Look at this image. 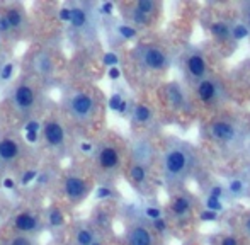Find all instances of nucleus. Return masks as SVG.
Returning <instances> with one entry per match:
<instances>
[{
    "label": "nucleus",
    "instance_id": "nucleus-1",
    "mask_svg": "<svg viewBox=\"0 0 250 245\" xmlns=\"http://www.w3.org/2000/svg\"><path fill=\"white\" fill-rule=\"evenodd\" d=\"M198 165V152L188 142L172 138L165 145L162 155V176L167 185H181L194 172Z\"/></svg>",
    "mask_w": 250,
    "mask_h": 245
},
{
    "label": "nucleus",
    "instance_id": "nucleus-2",
    "mask_svg": "<svg viewBox=\"0 0 250 245\" xmlns=\"http://www.w3.org/2000/svg\"><path fill=\"white\" fill-rule=\"evenodd\" d=\"M206 136L211 142L218 143L221 146H231L240 145L244 142V129L237 121L231 120H214L208 124Z\"/></svg>",
    "mask_w": 250,
    "mask_h": 245
},
{
    "label": "nucleus",
    "instance_id": "nucleus-3",
    "mask_svg": "<svg viewBox=\"0 0 250 245\" xmlns=\"http://www.w3.org/2000/svg\"><path fill=\"white\" fill-rule=\"evenodd\" d=\"M133 58L136 60L140 68L146 70V72H165L170 66L168 53L157 44H138L133 50Z\"/></svg>",
    "mask_w": 250,
    "mask_h": 245
},
{
    "label": "nucleus",
    "instance_id": "nucleus-4",
    "mask_svg": "<svg viewBox=\"0 0 250 245\" xmlns=\"http://www.w3.org/2000/svg\"><path fill=\"white\" fill-rule=\"evenodd\" d=\"M97 109H99L97 99L94 97V94L87 92V90H75L66 97V111L79 122L92 121L97 114Z\"/></svg>",
    "mask_w": 250,
    "mask_h": 245
},
{
    "label": "nucleus",
    "instance_id": "nucleus-5",
    "mask_svg": "<svg viewBox=\"0 0 250 245\" xmlns=\"http://www.w3.org/2000/svg\"><path fill=\"white\" fill-rule=\"evenodd\" d=\"M182 70L189 77L192 83H198L204 77H208V63L203 51L198 48H189L182 55Z\"/></svg>",
    "mask_w": 250,
    "mask_h": 245
},
{
    "label": "nucleus",
    "instance_id": "nucleus-6",
    "mask_svg": "<svg viewBox=\"0 0 250 245\" xmlns=\"http://www.w3.org/2000/svg\"><path fill=\"white\" fill-rule=\"evenodd\" d=\"M194 94L201 102H204V104H218L220 101H223V97H225V90H223L221 82L209 75L204 77L201 82L196 83Z\"/></svg>",
    "mask_w": 250,
    "mask_h": 245
},
{
    "label": "nucleus",
    "instance_id": "nucleus-7",
    "mask_svg": "<svg viewBox=\"0 0 250 245\" xmlns=\"http://www.w3.org/2000/svg\"><path fill=\"white\" fill-rule=\"evenodd\" d=\"M90 183L83 176L79 174H68L63 181V194L68 201L80 203L89 196Z\"/></svg>",
    "mask_w": 250,
    "mask_h": 245
},
{
    "label": "nucleus",
    "instance_id": "nucleus-8",
    "mask_svg": "<svg viewBox=\"0 0 250 245\" xmlns=\"http://www.w3.org/2000/svg\"><path fill=\"white\" fill-rule=\"evenodd\" d=\"M94 153H96V163L104 172H116L121 167V152L114 143H102Z\"/></svg>",
    "mask_w": 250,
    "mask_h": 245
},
{
    "label": "nucleus",
    "instance_id": "nucleus-9",
    "mask_svg": "<svg viewBox=\"0 0 250 245\" xmlns=\"http://www.w3.org/2000/svg\"><path fill=\"white\" fill-rule=\"evenodd\" d=\"M36 90L31 83L21 82L12 90V104L19 113H29L36 104Z\"/></svg>",
    "mask_w": 250,
    "mask_h": 245
},
{
    "label": "nucleus",
    "instance_id": "nucleus-10",
    "mask_svg": "<svg viewBox=\"0 0 250 245\" xmlns=\"http://www.w3.org/2000/svg\"><path fill=\"white\" fill-rule=\"evenodd\" d=\"M125 240L126 245H155L153 230H151L150 223L146 225L143 222H133L126 228Z\"/></svg>",
    "mask_w": 250,
    "mask_h": 245
},
{
    "label": "nucleus",
    "instance_id": "nucleus-11",
    "mask_svg": "<svg viewBox=\"0 0 250 245\" xmlns=\"http://www.w3.org/2000/svg\"><path fill=\"white\" fill-rule=\"evenodd\" d=\"M41 129H43L41 136H43V140L46 142L48 146H51V148H62V146L65 145L66 131L58 120L44 121V124L41 126Z\"/></svg>",
    "mask_w": 250,
    "mask_h": 245
},
{
    "label": "nucleus",
    "instance_id": "nucleus-12",
    "mask_svg": "<svg viewBox=\"0 0 250 245\" xmlns=\"http://www.w3.org/2000/svg\"><path fill=\"white\" fill-rule=\"evenodd\" d=\"M155 146L148 138H138L133 142L131 145V157L133 162L140 163V165L150 167L155 159Z\"/></svg>",
    "mask_w": 250,
    "mask_h": 245
},
{
    "label": "nucleus",
    "instance_id": "nucleus-13",
    "mask_svg": "<svg viewBox=\"0 0 250 245\" xmlns=\"http://www.w3.org/2000/svg\"><path fill=\"white\" fill-rule=\"evenodd\" d=\"M164 97L167 101V104L174 109H186L189 106L188 94H186L184 87L179 82H170L164 87Z\"/></svg>",
    "mask_w": 250,
    "mask_h": 245
},
{
    "label": "nucleus",
    "instance_id": "nucleus-14",
    "mask_svg": "<svg viewBox=\"0 0 250 245\" xmlns=\"http://www.w3.org/2000/svg\"><path fill=\"white\" fill-rule=\"evenodd\" d=\"M14 230L21 233V235H29V233H34L41 225V220L38 215H34L33 211H22L17 213L14 216Z\"/></svg>",
    "mask_w": 250,
    "mask_h": 245
},
{
    "label": "nucleus",
    "instance_id": "nucleus-15",
    "mask_svg": "<svg viewBox=\"0 0 250 245\" xmlns=\"http://www.w3.org/2000/svg\"><path fill=\"white\" fill-rule=\"evenodd\" d=\"M22 153V146L16 138L10 136H2L0 138V160L3 162H14Z\"/></svg>",
    "mask_w": 250,
    "mask_h": 245
},
{
    "label": "nucleus",
    "instance_id": "nucleus-16",
    "mask_svg": "<svg viewBox=\"0 0 250 245\" xmlns=\"http://www.w3.org/2000/svg\"><path fill=\"white\" fill-rule=\"evenodd\" d=\"M90 22V14L82 5H70V26L75 31H85Z\"/></svg>",
    "mask_w": 250,
    "mask_h": 245
},
{
    "label": "nucleus",
    "instance_id": "nucleus-17",
    "mask_svg": "<svg viewBox=\"0 0 250 245\" xmlns=\"http://www.w3.org/2000/svg\"><path fill=\"white\" fill-rule=\"evenodd\" d=\"M192 208V199L188 194H177L170 201V213L175 218H186Z\"/></svg>",
    "mask_w": 250,
    "mask_h": 245
},
{
    "label": "nucleus",
    "instance_id": "nucleus-18",
    "mask_svg": "<svg viewBox=\"0 0 250 245\" xmlns=\"http://www.w3.org/2000/svg\"><path fill=\"white\" fill-rule=\"evenodd\" d=\"M128 181L135 185V187L142 189L143 185L148 183V167L131 162L128 167Z\"/></svg>",
    "mask_w": 250,
    "mask_h": 245
},
{
    "label": "nucleus",
    "instance_id": "nucleus-19",
    "mask_svg": "<svg viewBox=\"0 0 250 245\" xmlns=\"http://www.w3.org/2000/svg\"><path fill=\"white\" fill-rule=\"evenodd\" d=\"M123 17H125L126 20H128V24H131L133 27H142V26H148L151 22V17L145 16V14H142L140 10L135 9V5H126L123 7Z\"/></svg>",
    "mask_w": 250,
    "mask_h": 245
},
{
    "label": "nucleus",
    "instance_id": "nucleus-20",
    "mask_svg": "<svg viewBox=\"0 0 250 245\" xmlns=\"http://www.w3.org/2000/svg\"><path fill=\"white\" fill-rule=\"evenodd\" d=\"M3 16H5L7 22H9L10 29L12 31H17L24 26L26 22V16H24V10L21 9L19 5H10L3 10Z\"/></svg>",
    "mask_w": 250,
    "mask_h": 245
},
{
    "label": "nucleus",
    "instance_id": "nucleus-21",
    "mask_svg": "<svg viewBox=\"0 0 250 245\" xmlns=\"http://www.w3.org/2000/svg\"><path fill=\"white\" fill-rule=\"evenodd\" d=\"M129 118H131V121L135 122V124L145 126V124H150L151 120H153V111H151V107L146 106V104H135Z\"/></svg>",
    "mask_w": 250,
    "mask_h": 245
},
{
    "label": "nucleus",
    "instance_id": "nucleus-22",
    "mask_svg": "<svg viewBox=\"0 0 250 245\" xmlns=\"http://www.w3.org/2000/svg\"><path fill=\"white\" fill-rule=\"evenodd\" d=\"M209 33L220 41H231V22L216 20L209 26Z\"/></svg>",
    "mask_w": 250,
    "mask_h": 245
},
{
    "label": "nucleus",
    "instance_id": "nucleus-23",
    "mask_svg": "<svg viewBox=\"0 0 250 245\" xmlns=\"http://www.w3.org/2000/svg\"><path fill=\"white\" fill-rule=\"evenodd\" d=\"M34 68L40 75H51L55 72V61L48 53H40L34 58Z\"/></svg>",
    "mask_w": 250,
    "mask_h": 245
},
{
    "label": "nucleus",
    "instance_id": "nucleus-24",
    "mask_svg": "<svg viewBox=\"0 0 250 245\" xmlns=\"http://www.w3.org/2000/svg\"><path fill=\"white\" fill-rule=\"evenodd\" d=\"M46 223L51 226V228H62L66 223L65 213L58 208V206H53V208L48 209L46 213Z\"/></svg>",
    "mask_w": 250,
    "mask_h": 245
},
{
    "label": "nucleus",
    "instance_id": "nucleus-25",
    "mask_svg": "<svg viewBox=\"0 0 250 245\" xmlns=\"http://www.w3.org/2000/svg\"><path fill=\"white\" fill-rule=\"evenodd\" d=\"M96 230L90 226H80L75 232V245H90L96 240Z\"/></svg>",
    "mask_w": 250,
    "mask_h": 245
},
{
    "label": "nucleus",
    "instance_id": "nucleus-26",
    "mask_svg": "<svg viewBox=\"0 0 250 245\" xmlns=\"http://www.w3.org/2000/svg\"><path fill=\"white\" fill-rule=\"evenodd\" d=\"M116 33L121 38L123 41H133L138 38V29L133 27L131 24L128 22H118L116 24Z\"/></svg>",
    "mask_w": 250,
    "mask_h": 245
},
{
    "label": "nucleus",
    "instance_id": "nucleus-27",
    "mask_svg": "<svg viewBox=\"0 0 250 245\" xmlns=\"http://www.w3.org/2000/svg\"><path fill=\"white\" fill-rule=\"evenodd\" d=\"M133 5H135L136 10H140V12L145 14V16H148V17L153 16L158 9V3L155 2V0H136Z\"/></svg>",
    "mask_w": 250,
    "mask_h": 245
},
{
    "label": "nucleus",
    "instance_id": "nucleus-28",
    "mask_svg": "<svg viewBox=\"0 0 250 245\" xmlns=\"http://www.w3.org/2000/svg\"><path fill=\"white\" fill-rule=\"evenodd\" d=\"M250 33L244 22H231V41H242Z\"/></svg>",
    "mask_w": 250,
    "mask_h": 245
},
{
    "label": "nucleus",
    "instance_id": "nucleus-29",
    "mask_svg": "<svg viewBox=\"0 0 250 245\" xmlns=\"http://www.w3.org/2000/svg\"><path fill=\"white\" fill-rule=\"evenodd\" d=\"M94 196H96V199H99V201H107V199L116 198V189L111 187V185H99V187L94 191Z\"/></svg>",
    "mask_w": 250,
    "mask_h": 245
},
{
    "label": "nucleus",
    "instance_id": "nucleus-30",
    "mask_svg": "<svg viewBox=\"0 0 250 245\" xmlns=\"http://www.w3.org/2000/svg\"><path fill=\"white\" fill-rule=\"evenodd\" d=\"M143 216H145L150 223L158 218H164V211H162V208H158V206H145V208H143Z\"/></svg>",
    "mask_w": 250,
    "mask_h": 245
},
{
    "label": "nucleus",
    "instance_id": "nucleus-31",
    "mask_svg": "<svg viewBox=\"0 0 250 245\" xmlns=\"http://www.w3.org/2000/svg\"><path fill=\"white\" fill-rule=\"evenodd\" d=\"M94 223L97 226H101V228H105V226L111 225V215L107 211H104V209H99L96 213V216H94Z\"/></svg>",
    "mask_w": 250,
    "mask_h": 245
},
{
    "label": "nucleus",
    "instance_id": "nucleus-32",
    "mask_svg": "<svg viewBox=\"0 0 250 245\" xmlns=\"http://www.w3.org/2000/svg\"><path fill=\"white\" fill-rule=\"evenodd\" d=\"M204 208H206L208 211L220 213V211H223V203H221L220 199H216V198H211V196H208V198H206V201H204Z\"/></svg>",
    "mask_w": 250,
    "mask_h": 245
},
{
    "label": "nucleus",
    "instance_id": "nucleus-33",
    "mask_svg": "<svg viewBox=\"0 0 250 245\" xmlns=\"http://www.w3.org/2000/svg\"><path fill=\"white\" fill-rule=\"evenodd\" d=\"M14 70H16V63L14 61H9V63H5V65H2V68H0V80H2V82L10 80L14 75Z\"/></svg>",
    "mask_w": 250,
    "mask_h": 245
},
{
    "label": "nucleus",
    "instance_id": "nucleus-34",
    "mask_svg": "<svg viewBox=\"0 0 250 245\" xmlns=\"http://www.w3.org/2000/svg\"><path fill=\"white\" fill-rule=\"evenodd\" d=\"M7 245H36V242H34L29 235H21V233H17V235H14L12 239L7 242Z\"/></svg>",
    "mask_w": 250,
    "mask_h": 245
},
{
    "label": "nucleus",
    "instance_id": "nucleus-35",
    "mask_svg": "<svg viewBox=\"0 0 250 245\" xmlns=\"http://www.w3.org/2000/svg\"><path fill=\"white\" fill-rule=\"evenodd\" d=\"M102 63H104V66H107V68L118 66L119 65V57L114 53V51H107V53L102 55Z\"/></svg>",
    "mask_w": 250,
    "mask_h": 245
},
{
    "label": "nucleus",
    "instance_id": "nucleus-36",
    "mask_svg": "<svg viewBox=\"0 0 250 245\" xmlns=\"http://www.w3.org/2000/svg\"><path fill=\"white\" fill-rule=\"evenodd\" d=\"M208 196H211V198H216V199H223V198H227V187H223V185H220V184H214V185H211L209 187V194Z\"/></svg>",
    "mask_w": 250,
    "mask_h": 245
},
{
    "label": "nucleus",
    "instance_id": "nucleus-37",
    "mask_svg": "<svg viewBox=\"0 0 250 245\" xmlns=\"http://www.w3.org/2000/svg\"><path fill=\"white\" fill-rule=\"evenodd\" d=\"M36 177H38V170L29 169V170H26L22 176H21L19 183L22 184V185H29V184H33V183H36Z\"/></svg>",
    "mask_w": 250,
    "mask_h": 245
},
{
    "label": "nucleus",
    "instance_id": "nucleus-38",
    "mask_svg": "<svg viewBox=\"0 0 250 245\" xmlns=\"http://www.w3.org/2000/svg\"><path fill=\"white\" fill-rule=\"evenodd\" d=\"M150 226H151V230L157 233H165L168 228L167 220L165 218H158V220H155V222H150Z\"/></svg>",
    "mask_w": 250,
    "mask_h": 245
},
{
    "label": "nucleus",
    "instance_id": "nucleus-39",
    "mask_svg": "<svg viewBox=\"0 0 250 245\" xmlns=\"http://www.w3.org/2000/svg\"><path fill=\"white\" fill-rule=\"evenodd\" d=\"M123 99H125V97H123L121 94H119V92H114L111 97H109V101H107L109 109H111L112 113H116V111H118V107H119V104L123 102Z\"/></svg>",
    "mask_w": 250,
    "mask_h": 245
},
{
    "label": "nucleus",
    "instance_id": "nucleus-40",
    "mask_svg": "<svg viewBox=\"0 0 250 245\" xmlns=\"http://www.w3.org/2000/svg\"><path fill=\"white\" fill-rule=\"evenodd\" d=\"M41 122L38 120H29L24 124V131H33V133H41Z\"/></svg>",
    "mask_w": 250,
    "mask_h": 245
},
{
    "label": "nucleus",
    "instance_id": "nucleus-41",
    "mask_svg": "<svg viewBox=\"0 0 250 245\" xmlns=\"http://www.w3.org/2000/svg\"><path fill=\"white\" fill-rule=\"evenodd\" d=\"M114 3L112 2H102L101 3V7H99V10H101V14L102 16H105V17H111L112 14H114Z\"/></svg>",
    "mask_w": 250,
    "mask_h": 245
},
{
    "label": "nucleus",
    "instance_id": "nucleus-42",
    "mask_svg": "<svg viewBox=\"0 0 250 245\" xmlns=\"http://www.w3.org/2000/svg\"><path fill=\"white\" fill-rule=\"evenodd\" d=\"M79 150L83 153V155H92V153L96 152V146H94V143H90V142H82L79 145Z\"/></svg>",
    "mask_w": 250,
    "mask_h": 245
},
{
    "label": "nucleus",
    "instance_id": "nucleus-43",
    "mask_svg": "<svg viewBox=\"0 0 250 245\" xmlns=\"http://www.w3.org/2000/svg\"><path fill=\"white\" fill-rule=\"evenodd\" d=\"M9 33H12V29H10L5 16H3V14H0V36H7Z\"/></svg>",
    "mask_w": 250,
    "mask_h": 245
},
{
    "label": "nucleus",
    "instance_id": "nucleus-44",
    "mask_svg": "<svg viewBox=\"0 0 250 245\" xmlns=\"http://www.w3.org/2000/svg\"><path fill=\"white\" fill-rule=\"evenodd\" d=\"M199 220H201V222H216V220H218V213L204 209V211H201Z\"/></svg>",
    "mask_w": 250,
    "mask_h": 245
},
{
    "label": "nucleus",
    "instance_id": "nucleus-45",
    "mask_svg": "<svg viewBox=\"0 0 250 245\" xmlns=\"http://www.w3.org/2000/svg\"><path fill=\"white\" fill-rule=\"evenodd\" d=\"M24 140H26L27 143H31V145H34V143H38L41 140V133L24 131Z\"/></svg>",
    "mask_w": 250,
    "mask_h": 245
},
{
    "label": "nucleus",
    "instance_id": "nucleus-46",
    "mask_svg": "<svg viewBox=\"0 0 250 245\" xmlns=\"http://www.w3.org/2000/svg\"><path fill=\"white\" fill-rule=\"evenodd\" d=\"M218 245H240L238 239H235L233 235H223L220 237V244Z\"/></svg>",
    "mask_w": 250,
    "mask_h": 245
},
{
    "label": "nucleus",
    "instance_id": "nucleus-47",
    "mask_svg": "<svg viewBox=\"0 0 250 245\" xmlns=\"http://www.w3.org/2000/svg\"><path fill=\"white\" fill-rule=\"evenodd\" d=\"M58 19L62 20V22H70V7L68 5L62 7V9L58 10Z\"/></svg>",
    "mask_w": 250,
    "mask_h": 245
},
{
    "label": "nucleus",
    "instance_id": "nucleus-48",
    "mask_svg": "<svg viewBox=\"0 0 250 245\" xmlns=\"http://www.w3.org/2000/svg\"><path fill=\"white\" fill-rule=\"evenodd\" d=\"M16 179L14 177H3L2 179V187L5 189V191H14L16 189Z\"/></svg>",
    "mask_w": 250,
    "mask_h": 245
},
{
    "label": "nucleus",
    "instance_id": "nucleus-49",
    "mask_svg": "<svg viewBox=\"0 0 250 245\" xmlns=\"http://www.w3.org/2000/svg\"><path fill=\"white\" fill-rule=\"evenodd\" d=\"M107 77L111 80H119V79H121V70H119V66H112V68H107Z\"/></svg>",
    "mask_w": 250,
    "mask_h": 245
},
{
    "label": "nucleus",
    "instance_id": "nucleus-50",
    "mask_svg": "<svg viewBox=\"0 0 250 245\" xmlns=\"http://www.w3.org/2000/svg\"><path fill=\"white\" fill-rule=\"evenodd\" d=\"M242 230H244V233L250 239V213L244 216V222H242Z\"/></svg>",
    "mask_w": 250,
    "mask_h": 245
},
{
    "label": "nucleus",
    "instance_id": "nucleus-51",
    "mask_svg": "<svg viewBox=\"0 0 250 245\" xmlns=\"http://www.w3.org/2000/svg\"><path fill=\"white\" fill-rule=\"evenodd\" d=\"M244 17H245V26H247L249 33H250V2L244 3Z\"/></svg>",
    "mask_w": 250,
    "mask_h": 245
},
{
    "label": "nucleus",
    "instance_id": "nucleus-52",
    "mask_svg": "<svg viewBox=\"0 0 250 245\" xmlns=\"http://www.w3.org/2000/svg\"><path fill=\"white\" fill-rule=\"evenodd\" d=\"M48 181H50V174L48 172H38V177H36L38 184H46Z\"/></svg>",
    "mask_w": 250,
    "mask_h": 245
},
{
    "label": "nucleus",
    "instance_id": "nucleus-53",
    "mask_svg": "<svg viewBox=\"0 0 250 245\" xmlns=\"http://www.w3.org/2000/svg\"><path fill=\"white\" fill-rule=\"evenodd\" d=\"M90 245H105V244L102 242V240H97V239H96V240H94V242L90 244Z\"/></svg>",
    "mask_w": 250,
    "mask_h": 245
},
{
    "label": "nucleus",
    "instance_id": "nucleus-54",
    "mask_svg": "<svg viewBox=\"0 0 250 245\" xmlns=\"http://www.w3.org/2000/svg\"><path fill=\"white\" fill-rule=\"evenodd\" d=\"M0 167H2V160H0Z\"/></svg>",
    "mask_w": 250,
    "mask_h": 245
},
{
    "label": "nucleus",
    "instance_id": "nucleus-55",
    "mask_svg": "<svg viewBox=\"0 0 250 245\" xmlns=\"http://www.w3.org/2000/svg\"><path fill=\"white\" fill-rule=\"evenodd\" d=\"M184 245H186V244H184Z\"/></svg>",
    "mask_w": 250,
    "mask_h": 245
}]
</instances>
